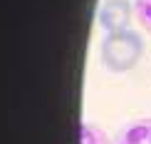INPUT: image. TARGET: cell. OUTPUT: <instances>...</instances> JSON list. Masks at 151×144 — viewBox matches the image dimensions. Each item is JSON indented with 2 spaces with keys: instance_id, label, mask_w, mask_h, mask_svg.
<instances>
[{
  "instance_id": "obj_1",
  "label": "cell",
  "mask_w": 151,
  "mask_h": 144,
  "mask_svg": "<svg viewBox=\"0 0 151 144\" xmlns=\"http://www.w3.org/2000/svg\"><path fill=\"white\" fill-rule=\"evenodd\" d=\"M144 55V40L136 30H119V33H106L99 45V57L102 65L109 72H129L139 65Z\"/></svg>"
},
{
  "instance_id": "obj_2",
  "label": "cell",
  "mask_w": 151,
  "mask_h": 144,
  "mask_svg": "<svg viewBox=\"0 0 151 144\" xmlns=\"http://www.w3.org/2000/svg\"><path fill=\"white\" fill-rule=\"evenodd\" d=\"M97 20L104 33H119L127 30L131 22V3L129 0H104L99 5Z\"/></svg>"
},
{
  "instance_id": "obj_3",
  "label": "cell",
  "mask_w": 151,
  "mask_h": 144,
  "mask_svg": "<svg viewBox=\"0 0 151 144\" xmlns=\"http://www.w3.org/2000/svg\"><path fill=\"white\" fill-rule=\"evenodd\" d=\"M111 144H151V119H134L124 124Z\"/></svg>"
},
{
  "instance_id": "obj_4",
  "label": "cell",
  "mask_w": 151,
  "mask_h": 144,
  "mask_svg": "<svg viewBox=\"0 0 151 144\" xmlns=\"http://www.w3.org/2000/svg\"><path fill=\"white\" fill-rule=\"evenodd\" d=\"M79 144H109V137L94 122H82L79 124Z\"/></svg>"
},
{
  "instance_id": "obj_5",
  "label": "cell",
  "mask_w": 151,
  "mask_h": 144,
  "mask_svg": "<svg viewBox=\"0 0 151 144\" xmlns=\"http://www.w3.org/2000/svg\"><path fill=\"white\" fill-rule=\"evenodd\" d=\"M134 12H136V20L141 22V27L151 33V0H134Z\"/></svg>"
}]
</instances>
